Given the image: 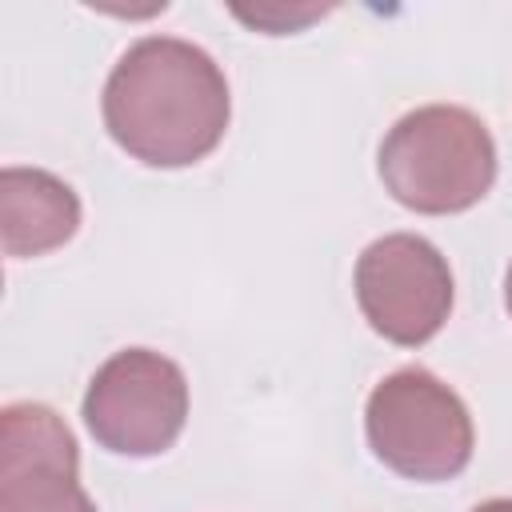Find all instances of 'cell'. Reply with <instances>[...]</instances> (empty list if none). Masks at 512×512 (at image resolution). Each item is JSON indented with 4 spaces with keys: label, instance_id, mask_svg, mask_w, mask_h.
I'll use <instances>...</instances> for the list:
<instances>
[{
    "label": "cell",
    "instance_id": "1",
    "mask_svg": "<svg viewBox=\"0 0 512 512\" xmlns=\"http://www.w3.org/2000/svg\"><path fill=\"white\" fill-rule=\"evenodd\" d=\"M108 136L148 168H188L216 152L232 96L224 68L192 40L144 36L108 72L100 96Z\"/></svg>",
    "mask_w": 512,
    "mask_h": 512
},
{
    "label": "cell",
    "instance_id": "2",
    "mask_svg": "<svg viewBox=\"0 0 512 512\" xmlns=\"http://www.w3.org/2000/svg\"><path fill=\"white\" fill-rule=\"evenodd\" d=\"M376 168L396 204L420 216H452L480 204L496 184V140L460 104H424L380 140Z\"/></svg>",
    "mask_w": 512,
    "mask_h": 512
},
{
    "label": "cell",
    "instance_id": "3",
    "mask_svg": "<svg viewBox=\"0 0 512 512\" xmlns=\"http://www.w3.org/2000/svg\"><path fill=\"white\" fill-rule=\"evenodd\" d=\"M364 432L384 468L420 484L460 476L476 448L468 404L428 368L388 372L368 392Z\"/></svg>",
    "mask_w": 512,
    "mask_h": 512
},
{
    "label": "cell",
    "instance_id": "4",
    "mask_svg": "<svg viewBox=\"0 0 512 512\" xmlns=\"http://www.w3.org/2000/svg\"><path fill=\"white\" fill-rule=\"evenodd\" d=\"M80 412L100 448L116 456H160L188 420L184 368L152 348H120L92 372Z\"/></svg>",
    "mask_w": 512,
    "mask_h": 512
},
{
    "label": "cell",
    "instance_id": "5",
    "mask_svg": "<svg viewBox=\"0 0 512 512\" xmlns=\"http://www.w3.org/2000/svg\"><path fill=\"white\" fill-rule=\"evenodd\" d=\"M356 304L376 336L400 348L428 344L452 312V268L444 252L416 232H388L356 260Z\"/></svg>",
    "mask_w": 512,
    "mask_h": 512
},
{
    "label": "cell",
    "instance_id": "6",
    "mask_svg": "<svg viewBox=\"0 0 512 512\" xmlns=\"http://www.w3.org/2000/svg\"><path fill=\"white\" fill-rule=\"evenodd\" d=\"M0 512H96L76 436L48 404L20 400L0 412Z\"/></svg>",
    "mask_w": 512,
    "mask_h": 512
},
{
    "label": "cell",
    "instance_id": "7",
    "mask_svg": "<svg viewBox=\"0 0 512 512\" xmlns=\"http://www.w3.org/2000/svg\"><path fill=\"white\" fill-rule=\"evenodd\" d=\"M80 228V196L44 168L0 172V244L4 256L28 260L64 248Z\"/></svg>",
    "mask_w": 512,
    "mask_h": 512
},
{
    "label": "cell",
    "instance_id": "8",
    "mask_svg": "<svg viewBox=\"0 0 512 512\" xmlns=\"http://www.w3.org/2000/svg\"><path fill=\"white\" fill-rule=\"evenodd\" d=\"M244 24L268 32V36H284V32H300L304 24L320 20L328 8H316V4H304V8H284V4H264V8H232Z\"/></svg>",
    "mask_w": 512,
    "mask_h": 512
},
{
    "label": "cell",
    "instance_id": "9",
    "mask_svg": "<svg viewBox=\"0 0 512 512\" xmlns=\"http://www.w3.org/2000/svg\"><path fill=\"white\" fill-rule=\"evenodd\" d=\"M472 512H512V500H508V496H496V500H484V504H476Z\"/></svg>",
    "mask_w": 512,
    "mask_h": 512
},
{
    "label": "cell",
    "instance_id": "10",
    "mask_svg": "<svg viewBox=\"0 0 512 512\" xmlns=\"http://www.w3.org/2000/svg\"><path fill=\"white\" fill-rule=\"evenodd\" d=\"M504 304H508V316H512V264L504 272Z\"/></svg>",
    "mask_w": 512,
    "mask_h": 512
}]
</instances>
